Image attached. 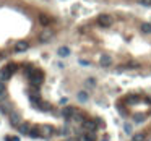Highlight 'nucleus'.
Wrapping results in <instances>:
<instances>
[{"label": "nucleus", "instance_id": "obj_1", "mask_svg": "<svg viewBox=\"0 0 151 141\" xmlns=\"http://www.w3.org/2000/svg\"><path fill=\"white\" fill-rule=\"evenodd\" d=\"M42 81H44V75H42V71L34 70L31 75H29V83H31L33 88L39 89V86L42 85Z\"/></svg>", "mask_w": 151, "mask_h": 141}, {"label": "nucleus", "instance_id": "obj_2", "mask_svg": "<svg viewBox=\"0 0 151 141\" xmlns=\"http://www.w3.org/2000/svg\"><path fill=\"white\" fill-rule=\"evenodd\" d=\"M15 70H16V65L15 63H10V65H7V67H4L0 70V81H7Z\"/></svg>", "mask_w": 151, "mask_h": 141}, {"label": "nucleus", "instance_id": "obj_3", "mask_svg": "<svg viewBox=\"0 0 151 141\" xmlns=\"http://www.w3.org/2000/svg\"><path fill=\"white\" fill-rule=\"evenodd\" d=\"M81 128H83V133H86V131H94L96 133L98 123H96V120H93V118H86L83 123H81Z\"/></svg>", "mask_w": 151, "mask_h": 141}, {"label": "nucleus", "instance_id": "obj_4", "mask_svg": "<svg viewBox=\"0 0 151 141\" xmlns=\"http://www.w3.org/2000/svg\"><path fill=\"white\" fill-rule=\"evenodd\" d=\"M78 112H80V110H78L77 107H72V106H67V107H65V109L62 110V117H63V118H65V120H67V122H70V120L73 118V117L77 115Z\"/></svg>", "mask_w": 151, "mask_h": 141}, {"label": "nucleus", "instance_id": "obj_5", "mask_svg": "<svg viewBox=\"0 0 151 141\" xmlns=\"http://www.w3.org/2000/svg\"><path fill=\"white\" fill-rule=\"evenodd\" d=\"M98 25L102 26V28H109L111 25H112V16L107 13H102L98 16Z\"/></svg>", "mask_w": 151, "mask_h": 141}, {"label": "nucleus", "instance_id": "obj_6", "mask_svg": "<svg viewBox=\"0 0 151 141\" xmlns=\"http://www.w3.org/2000/svg\"><path fill=\"white\" fill-rule=\"evenodd\" d=\"M8 118H10V123L13 125L15 128H18L21 125V115H20V114H16L15 110L10 114V115H8Z\"/></svg>", "mask_w": 151, "mask_h": 141}, {"label": "nucleus", "instance_id": "obj_7", "mask_svg": "<svg viewBox=\"0 0 151 141\" xmlns=\"http://www.w3.org/2000/svg\"><path fill=\"white\" fill-rule=\"evenodd\" d=\"M77 140L78 141H96V133L94 131H86V133L80 135Z\"/></svg>", "mask_w": 151, "mask_h": 141}, {"label": "nucleus", "instance_id": "obj_8", "mask_svg": "<svg viewBox=\"0 0 151 141\" xmlns=\"http://www.w3.org/2000/svg\"><path fill=\"white\" fill-rule=\"evenodd\" d=\"M0 110H2V114H5V115H10V114L13 112V107H11L10 102L2 101V102H0Z\"/></svg>", "mask_w": 151, "mask_h": 141}, {"label": "nucleus", "instance_id": "obj_9", "mask_svg": "<svg viewBox=\"0 0 151 141\" xmlns=\"http://www.w3.org/2000/svg\"><path fill=\"white\" fill-rule=\"evenodd\" d=\"M29 49V42L28 41H18L16 44H15V50L16 52H25V50Z\"/></svg>", "mask_w": 151, "mask_h": 141}, {"label": "nucleus", "instance_id": "obj_10", "mask_svg": "<svg viewBox=\"0 0 151 141\" xmlns=\"http://www.w3.org/2000/svg\"><path fill=\"white\" fill-rule=\"evenodd\" d=\"M39 130H41V135L42 136H46V138H49V136H52L55 131H54V128L52 127H49V125H44V127H39Z\"/></svg>", "mask_w": 151, "mask_h": 141}, {"label": "nucleus", "instance_id": "obj_11", "mask_svg": "<svg viewBox=\"0 0 151 141\" xmlns=\"http://www.w3.org/2000/svg\"><path fill=\"white\" fill-rule=\"evenodd\" d=\"M111 63H112V59H111L109 55H107V54H104V55H101L99 57V65H101V67H111Z\"/></svg>", "mask_w": 151, "mask_h": 141}, {"label": "nucleus", "instance_id": "obj_12", "mask_svg": "<svg viewBox=\"0 0 151 141\" xmlns=\"http://www.w3.org/2000/svg\"><path fill=\"white\" fill-rule=\"evenodd\" d=\"M31 140H38V138H41V130H39V127H31V130H29V135H28Z\"/></svg>", "mask_w": 151, "mask_h": 141}, {"label": "nucleus", "instance_id": "obj_13", "mask_svg": "<svg viewBox=\"0 0 151 141\" xmlns=\"http://www.w3.org/2000/svg\"><path fill=\"white\" fill-rule=\"evenodd\" d=\"M33 106H34L36 109H39V110H46V112H49V110H52V106H50V104H47V102H42V101H39L38 104H33Z\"/></svg>", "mask_w": 151, "mask_h": 141}, {"label": "nucleus", "instance_id": "obj_14", "mask_svg": "<svg viewBox=\"0 0 151 141\" xmlns=\"http://www.w3.org/2000/svg\"><path fill=\"white\" fill-rule=\"evenodd\" d=\"M57 55H59V57H68V55H70V49H68L67 46L59 47V49H57Z\"/></svg>", "mask_w": 151, "mask_h": 141}, {"label": "nucleus", "instance_id": "obj_15", "mask_svg": "<svg viewBox=\"0 0 151 141\" xmlns=\"http://www.w3.org/2000/svg\"><path fill=\"white\" fill-rule=\"evenodd\" d=\"M18 130V133L20 135H29V130H31V127H29L28 123H21L20 127L16 128Z\"/></svg>", "mask_w": 151, "mask_h": 141}, {"label": "nucleus", "instance_id": "obj_16", "mask_svg": "<svg viewBox=\"0 0 151 141\" xmlns=\"http://www.w3.org/2000/svg\"><path fill=\"white\" fill-rule=\"evenodd\" d=\"M42 41V42H49L50 39H52V31H49V29H46V31L41 34V37H39Z\"/></svg>", "mask_w": 151, "mask_h": 141}, {"label": "nucleus", "instance_id": "obj_17", "mask_svg": "<svg viewBox=\"0 0 151 141\" xmlns=\"http://www.w3.org/2000/svg\"><path fill=\"white\" fill-rule=\"evenodd\" d=\"M39 23H41L42 26H49L50 25V18L47 16V15L41 13V15H39Z\"/></svg>", "mask_w": 151, "mask_h": 141}, {"label": "nucleus", "instance_id": "obj_18", "mask_svg": "<svg viewBox=\"0 0 151 141\" xmlns=\"http://www.w3.org/2000/svg\"><path fill=\"white\" fill-rule=\"evenodd\" d=\"M77 99L80 101V102H86V101L89 99V96H88V92H86V91H80L77 94Z\"/></svg>", "mask_w": 151, "mask_h": 141}, {"label": "nucleus", "instance_id": "obj_19", "mask_svg": "<svg viewBox=\"0 0 151 141\" xmlns=\"http://www.w3.org/2000/svg\"><path fill=\"white\" fill-rule=\"evenodd\" d=\"M146 140V135L143 133V131H140V133H135L133 136H132V141H145Z\"/></svg>", "mask_w": 151, "mask_h": 141}, {"label": "nucleus", "instance_id": "obj_20", "mask_svg": "<svg viewBox=\"0 0 151 141\" xmlns=\"http://www.w3.org/2000/svg\"><path fill=\"white\" fill-rule=\"evenodd\" d=\"M72 120H75V122H78V123H83L84 120H86V117H84V115H83V114H81V112H78V114H77V115H75V117H73V118H72Z\"/></svg>", "mask_w": 151, "mask_h": 141}, {"label": "nucleus", "instance_id": "obj_21", "mask_svg": "<svg viewBox=\"0 0 151 141\" xmlns=\"http://www.w3.org/2000/svg\"><path fill=\"white\" fill-rule=\"evenodd\" d=\"M141 32H145V34H151V25L150 23H143V25H141Z\"/></svg>", "mask_w": 151, "mask_h": 141}, {"label": "nucleus", "instance_id": "obj_22", "mask_svg": "<svg viewBox=\"0 0 151 141\" xmlns=\"http://www.w3.org/2000/svg\"><path fill=\"white\" fill-rule=\"evenodd\" d=\"M133 122H135V123H143V122H145V115H141V114H140V115H135Z\"/></svg>", "mask_w": 151, "mask_h": 141}, {"label": "nucleus", "instance_id": "obj_23", "mask_svg": "<svg viewBox=\"0 0 151 141\" xmlns=\"http://www.w3.org/2000/svg\"><path fill=\"white\" fill-rule=\"evenodd\" d=\"M123 131H125L127 135H130L132 133V125L130 123H123Z\"/></svg>", "mask_w": 151, "mask_h": 141}, {"label": "nucleus", "instance_id": "obj_24", "mask_svg": "<svg viewBox=\"0 0 151 141\" xmlns=\"http://www.w3.org/2000/svg\"><path fill=\"white\" fill-rule=\"evenodd\" d=\"M5 96V83L4 81H0V99Z\"/></svg>", "mask_w": 151, "mask_h": 141}, {"label": "nucleus", "instance_id": "obj_25", "mask_svg": "<svg viewBox=\"0 0 151 141\" xmlns=\"http://www.w3.org/2000/svg\"><path fill=\"white\" fill-rule=\"evenodd\" d=\"M137 2L143 7H151V0H137Z\"/></svg>", "mask_w": 151, "mask_h": 141}, {"label": "nucleus", "instance_id": "obj_26", "mask_svg": "<svg viewBox=\"0 0 151 141\" xmlns=\"http://www.w3.org/2000/svg\"><path fill=\"white\" fill-rule=\"evenodd\" d=\"M86 86H89V88H91V86H96V80L94 78H88V80H86Z\"/></svg>", "mask_w": 151, "mask_h": 141}, {"label": "nucleus", "instance_id": "obj_27", "mask_svg": "<svg viewBox=\"0 0 151 141\" xmlns=\"http://www.w3.org/2000/svg\"><path fill=\"white\" fill-rule=\"evenodd\" d=\"M78 63H80V65H83V67H88V65H89V62H88V60L80 59V60H78Z\"/></svg>", "mask_w": 151, "mask_h": 141}, {"label": "nucleus", "instance_id": "obj_28", "mask_svg": "<svg viewBox=\"0 0 151 141\" xmlns=\"http://www.w3.org/2000/svg\"><path fill=\"white\" fill-rule=\"evenodd\" d=\"M67 102H68V99H67V97H62V99H60V104H62V106H65Z\"/></svg>", "mask_w": 151, "mask_h": 141}, {"label": "nucleus", "instance_id": "obj_29", "mask_svg": "<svg viewBox=\"0 0 151 141\" xmlns=\"http://www.w3.org/2000/svg\"><path fill=\"white\" fill-rule=\"evenodd\" d=\"M102 141H109V140H102Z\"/></svg>", "mask_w": 151, "mask_h": 141}, {"label": "nucleus", "instance_id": "obj_30", "mask_svg": "<svg viewBox=\"0 0 151 141\" xmlns=\"http://www.w3.org/2000/svg\"><path fill=\"white\" fill-rule=\"evenodd\" d=\"M73 141H78V140H73Z\"/></svg>", "mask_w": 151, "mask_h": 141}]
</instances>
